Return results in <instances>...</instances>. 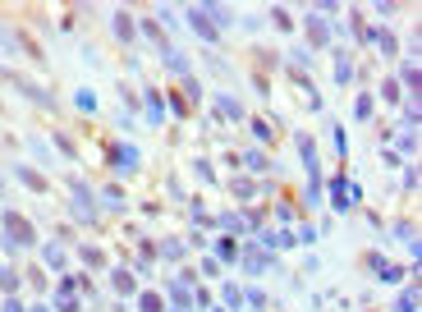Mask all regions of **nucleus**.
<instances>
[{
	"mask_svg": "<svg viewBox=\"0 0 422 312\" xmlns=\"http://www.w3.org/2000/svg\"><path fill=\"white\" fill-rule=\"evenodd\" d=\"M37 244V234H33V225H28V216H19V212H5V248H33Z\"/></svg>",
	"mask_w": 422,
	"mask_h": 312,
	"instance_id": "f257e3e1",
	"label": "nucleus"
},
{
	"mask_svg": "<svg viewBox=\"0 0 422 312\" xmlns=\"http://www.w3.org/2000/svg\"><path fill=\"white\" fill-rule=\"evenodd\" d=\"M69 193H74V216H78V221H101V212H97V202H92L88 184H78V179H74V189H69Z\"/></svg>",
	"mask_w": 422,
	"mask_h": 312,
	"instance_id": "f03ea898",
	"label": "nucleus"
},
{
	"mask_svg": "<svg viewBox=\"0 0 422 312\" xmlns=\"http://www.w3.org/2000/svg\"><path fill=\"white\" fill-rule=\"evenodd\" d=\"M189 28H198L202 42H221V28L207 19V10H202V5H198V10H189Z\"/></svg>",
	"mask_w": 422,
	"mask_h": 312,
	"instance_id": "7ed1b4c3",
	"label": "nucleus"
},
{
	"mask_svg": "<svg viewBox=\"0 0 422 312\" xmlns=\"http://www.w3.org/2000/svg\"><path fill=\"white\" fill-rule=\"evenodd\" d=\"M367 42L377 46L381 56H395V37H390V33H386V28H367Z\"/></svg>",
	"mask_w": 422,
	"mask_h": 312,
	"instance_id": "20e7f679",
	"label": "nucleus"
},
{
	"mask_svg": "<svg viewBox=\"0 0 422 312\" xmlns=\"http://www.w3.org/2000/svg\"><path fill=\"white\" fill-rule=\"evenodd\" d=\"M111 156H115V166H120V170H134V166H138V147H134V143H120Z\"/></svg>",
	"mask_w": 422,
	"mask_h": 312,
	"instance_id": "39448f33",
	"label": "nucleus"
},
{
	"mask_svg": "<svg viewBox=\"0 0 422 312\" xmlns=\"http://www.w3.org/2000/svg\"><path fill=\"white\" fill-rule=\"evenodd\" d=\"M308 37H312V46H326V42H331V28L322 23V14H312V19H308Z\"/></svg>",
	"mask_w": 422,
	"mask_h": 312,
	"instance_id": "423d86ee",
	"label": "nucleus"
},
{
	"mask_svg": "<svg viewBox=\"0 0 422 312\" xmlns=\"http://www.w3.org/2000/svg\"><path fill=\"white\" fill-rule=\"evenodd\" d=\"M216 111H221V115H230V120H244V106H239V101H234L230 92H221V97H216Z\"/></svg>",
	"mask_w": 422,
	"mask_h": 312,
	"instance_id": "0eeeda50",
	"label": "nucleus"
},
{
	"mask_svg": "<svg viewBox=\"0 0 422 312\" xmlns=\"http://www.w3.org/2000/svg\"><path fill=\"white\" fill-rule=\"evenodd\" d=\"M19 179L28 184L33 193H46V179H42V170H33V166H19Z\"/></svg>",
	"mask_w": 422,
	"mask_h": 312,
	"instance_id": "6e6552de",
	"label": "nucleus"
},
{
	"mask_svg": "<svg viewBox=\"0 0 422 312\" xmlns=\"http://www.w3.org/2000/svg\"><path fill=\"white\" fill-rule=\"evenodd\" d=\"M115 37H120L124 46H129V42L138 37V33H134V19H129V14H115Z\"/></svg>",
	"mask_w": 422,
	"mask_h": 312,
	"instance_id": "1a4fd4ad",
	"label": "nucleus"
},
{
	"mask_svg": "<svg viewBox=\"0 0 422 312\" xmlns=\"http://www.w3.org/2000/svg\"><path fill=\"white\" fill-rule=\"evenodd\" d=\"M0 290H5V299L19 294V271H14V267H0Z\"/></svg>",
	"mask_w": 422,
	"mask_h": 312,
	"instance_id": "9d476101",
	"label": "nucleus"
},
{
	"mask_svg": "<svg viewBox=\"0 0 422 312\" xmlns=\"http://www.w3.org/2000/svg\"><path fill=\"white\" fill-rule=\"evenodd\" d=\"M42 262H46V267H51V271H65V248H60V244H46Z\"/></svg>",
	"mask_w": 422,
	"mask_h": 312,
	"instance_id": "9b49d317",
	"label": "nucleus"
},
{
	"mask_svg": "<svg viewBox=\"0 0 422 312\" xmlns=\"http://www.w3.org/2000/svg\"><path fill=\"white\" fill-rule=\"evenodd\" d=\"M147 120H152V124H161V120H166V101L156 97V92H147Z\"/></svg>",
	"mask_w": 422,
	"mask_h": 312,
	"instance_id": "f8f14e48",
	"label": "nucleus"
},
{
	"mask_svg": "<svg viewBox=\"0 0 422 312\" xmlns=\"http://www.w3.org/2000/svg\"><path fill=\"white\" fill-rule=\"evenodd\" d=\"M74 106H78V111H83V115H92V111H97V92L78 88V92H74Z\"/></svg>",
	"mask_w": 422,
	"mask_h": 312,
	"instance_id": "ddd939ff",
	"label": "nucleus"
},
{
	"mask_svg": "<svg viewBox=\"0 0 422 312\" xmlns=\"http://www.w3.org/2000/svg\"><path fill=\"white\" fill-rule=\"evenodd\" d=\"M244 267L253 271V276H262V271L271 267V257H262V253H257V248H248V257H244Z\"/></svg>",
	"mask_w": 422,
	"mask_h": 312,
	"instance_id": "4468645a",
	"label": "nucleus"
},
{
	"mask_svg": "<svg viewBox=\"0 0 422 312\" xmlns=\"http://www.w3.org/2000/svg\"><path fill=\"white\" fill-rule=\"evenodd\" d=\"M299 156H303V166H308V170H317V147H312V138H308V134L299 138Z\"/></svg>",
	"mask_w": 422,
	"mask_h": 312,
	"instance_id": "2eb2a0df",
	"label": "nucleus"
},
{
	"mask_svg": "<svg viewBox=\"0 0 422 312\" xmlns=\"http://www.w3.org/2000/svg\"><path fill=\"white\" fill-rule=\"evenodd\" d=\"M111 285H115L120 294H134V276H129V271H120V267L111 271Z\"/></svg>",
	"mask_w": 422,
	"mask_h": 312,
	"instance_id": "dca6fc26",
	"label": "nucleus"
},
{
	"mask_svg": "<svg viewBox=\"0 0 422 312\" xmlns=\"http://www.w3.org/2000/svg\"><path fill=\"white\" fill-rule=\"evenodd\" d=\"M400 83L413 92V101H418V65H404V69H400Z\"/></svg>",
	"mask_w": 422,
	"mask_h": 312,
	"instance_id": "f3484780",
	"label": "nucleus"
},
{
	"mask_svg": "<svg viewBox=\"0 0 422 312\" xmlns=\"http://www.w3.org/2000/svg\"><path fill=\"white\" fill-rule=\"evenodd\" d=\"M216 257H221V262H239V244H234V239H221V244H216Z\"/></svg>",
	"mask_w": 422,
	"mask_h": 312,
	"instance_id": "a211bd4d",
	"label": "nucleus"
},
{
	"mask_svg": "<svg viewBox=\"0 0 422 312\" xmlns=\"http://www.w3.org/2000/svg\"><path fill=\"white\" fill-rule=\"evenodd\" d=\"M161 257H166V262H184V244H179V239H166Z\"/></svg>",
	"mask_w": 422,
	"mask_h": 312,
	"instance_id": "6ab92c4d",
	"label": "nucleus"
},
{
	"mask_svg": "<svg viewBox=\"0 0 422 312\" xmlns=\"http://www.w3.org/2000/svg\"><path fill=\"white\" fill-rule=\"evenodd\" d=\"M225 308H230V312L244 308V294H239V285H225Z\"/></svg>",
	"mask_w": 422,
	"mask_h": 312,
	"instance_id": "aec40b11",
	"label": "nucleus"
},
{
	"mask_svg": "<svg viewBox=\"0 0 422 312\" xmlns=\"http://www.w3.org/2000/svg\"><path fill=\"white\" fill-rule=\"evenodd\" d=\"M138 308H143V312H166V303H161V294H143Z\"/></svg>",
	"mask_w": 422,
	"mask_h": 312,
	"instance_id": "412c9836",
	"label": "nucleus"
},
{
	"mask_svg": "<svg viewBox=\"0 0 422 312\" xmlns=\"http://www.w3.org/2000/svg\"><path fill=\"white\" fill-rule=\"evenodd\" d=\"M335 83H354V65L349 60H335Z\"/></svg>",
	"mask_w": 422,
	"mask_h": 312,
	"instance_id": "4be33fe9",
	"label": "nucleus"
},
{
	"mask_svg": "<svg viewBox=\"0 0 422 312\" xmlns=\"http://www.w3.org/2000/svg\"><path fill=\"white\" fill-rule=\"evenodd\" d=\"M331 147H335V152H340V156L349 152V138H345V129H340V124H335V129H331Z\"/></svg>",
	"mask_w": 422,
	"mask_h": 312,
	"instance_id": "5701e85b",
	"label": "nucleus"
},
{
	"mask_svg": "<svg viewBox=\"0 0 422 312\" xmlns=\"http://www.w3.org/2000/svg\"><path fill=\"white\" fill-rule=\"evenodd\" d=\"M271 19L280 23V33H294V19H289V10H271Z\"/></svg>",
	"mask_w": 422,
	"mask_h": 312,
	"instance_id": "b1692460",
	"label": "nucleus"
},
{
	"mask_svg": "<svg viewBox=\"0 0 422 312\" xmlns=\"http://www.w3.org/2000/svg\"><path fill=\"white\" fill-rule=\"evenodd\" d=\"M170 299H175L179 308H189V290H184V285H170Z\"/></svg>",
	"mask_w": 422,
	"mask_h": 312,
	"instance_id": "393cba45",
	"label": "nucleus"
},
{
	"mask_svg": "<svg viewBox=\"0 0 422 312\" xmlns=\"http://www.w3.org/2000/svg\"><path fill=\"white\" fill-rule=\"evenodd\" d=\"M253 129H257V138H267V143H271V138H276V129H271L267 120H253Z\"/></svg>",
	"mask_w": 422,
	"mask_h": 312,
	"instance_id": "a878e982",
	"label": "nucleus"
},
{
	"mask_svg": "<svg viewBox=\"0 0 422 312\" xmlns=\"http://www.w3.org/2000/svg\"><path fill=\"white\" fill-rule=\"evenodd\" d=\"M367 115H372V97L363 92V97H358V120H367Z\"/></svg>",
	"mask_w": 422,
	"mask_h": 312,
	"instance_id": "bb28decb",
	"label": "nucleus"
},
{
	"mask_svg": "<svg viewBox=\"0 0 422 312\" xmlns=\"http://www.w3.org/2000/svg\"><path fill=\"white\" fill-rule=\"evenodd\" d=\"M0 312H23V303L19 299H5V308H0Z\"/></svg>",
	"mask_w": 422,
	"mask_h": 312,
	"instance_id": "cd10ccee",
	"label": "nucleus"
},
{
	"mask_svg": "<svg viewBox=\"0 0 422 312\" xmlns=\"http://www.w3.org/2000/svg\"><path fill=\"white\" fill-rule=\"evenodd\" d=\"M33 312H46V308H33Z\"/></svg>",
	"mask_w": 422,
	"mask_h": 312,
	"instance_id": "c85d7f7f",
	"label": "nucleus"
},
{
	"mask_svg": "<svg viewBox=\"0 0 422 312\" xmlns=\"http://www.w3.org/2000/svg\"><path fill=\"white\" fill-rule=\"evenodd\" d=\"M0 189H5V179H0Z\"/></svg>",
	"mask_w": 422,
	"mask_h": 312,
	"instance_id": "c756f323",
	"label": "nucleus"
},
{
	"mask_svg": "<svg viewBox=\"0 0 422 312\" xmlns=\"http://www.w3.org/2000/svg\"><path fill=\"white\" fill-rule=\"evenodd\" d=\"M0 78H5V69H0Z\"/></svg>",
	"mask_w": 422,
	"mask_h": 312,
	"instance_id": "7c9ffc66",
	"label": "nucleus"
}]
</instances>
